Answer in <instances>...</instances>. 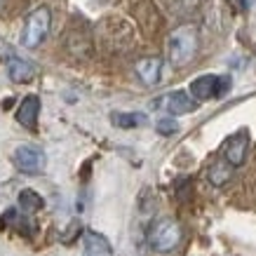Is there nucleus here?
<instances>
[{
    "label": "nucleus",
    "mask_w": 256,
    "mask_h": 256,
    "mask_svg": "<svg viewBox=\"0 0 256 256\" xmlns=\"http://www.w3.org/2000/svg\"><path fill=\"white\" fill-rule=\"evenodd\" d=\"M198 52V31L195 26H178L167 40V56L174 66H186Z\"/></svg>",
    "instance_id": "f257e3e1"
},
{
    "label": "nucleus",
    "mask_w": 256,
    "mask_h": 256,
    "mask_svg": "<svg viewBox=\"0 0 256 256\" xmlns=\"http://www.w3.org/2000/svg\"><path fill=\"white\" fill-rule=\"evenodd\" d=\"M148 242L160 254L172 252L181 242V226H178V221L170 216L158 218L156 224H153V228H150V233H148Z\"/></svg>",
    "instance_id": "f03ea898"
},
{
    "label": "nucleus",
    "mask_w": 256,
    "mask_h": 256,
    "mask_svg": "<svg viewBox=\"0 0 256 256\" xmlns=\"http://www.w3.org/2000/svg\"><path fill=\"white\" fill-rule=\"evenodd\" d=\"M50 24H52L50 10H47V8L33 10L31 14L26 16V24H24L22 45L28 47V50H36V47H38L40 42L47 38V33H50Z\"/></svg>",
    "instance_id": "7ed1b4c3"
},
{
    "label": "nucleus",
    "mask_w": 256,
    "mask_h": 256,
    "mask_svg": "<svg viewBox=\"0 0 256 256\" xmlns=\"http://www.w3.org/2000/svg\"><path fill=\"white\" fill-rule=\"evenodd\" d=\"M228 90H230V78H226V76H200L198 80L190 82V94L198 101L218 99Z\"/></svg>",
    "instance_id": "20e7f679"
},
{
    "label": "nucleus",
    "mask_w": 256,
    "mask_h": 256,
    "mask_svg": "<svg viewBox=\"0 0 256 256\" xmlns=\"http://www.w3.org/2000/svg\"><path fill=\"white\" fill-rule=\"evenodd\" d=\"M12 160H14L16 170H22L24 174H38V172L45 170V153L38 146H31V144L16 146Z\"/></svg>",
    "instance_id": "39448f33"
},
{
    "label": "nucleus",
    "mask_w": 256,
    "mask_h": 256,
    "mask_svg": "<svg viewBox=\"0 0 256 256\" xmlns=\"http://www.w3.org/2000/svg\"><path fill=\"white\" fill-rule=\"evenodd\" d=\"M247 150H249V134L238 132L224 144V160L230 162L233 167H240L247 160Z\"/></svg>",
    "instance_id": "423d86ee"
},
{
    "label": "nucleus",
    "mask_w": 256,
    "mask_h": 256,
    "mask_svg": "<svg viewBox=\"0 0 256 256\" xmlns=\"http://www.w3.org/2000/svg\"><path fill=\"white\" fill-rule=\"evenodd\" d=\"M156 106H162L172 116H184V113H190V110L198 108V101L193 96H188L186 92H172L164 99L156 101Z\"/></svg>",
    "instance_id": "0eeeda50"
},
{
    "label": "nucleus",
    "mask_w": 256,
    "mask_h": 256,
    "mask_svg": "<svg viewBox=\"0 0 256 256\" xmlns=\"http://www.w3.org/2000/svg\"><path fill=\"white\" fill-rule=\"evenodd\" d=\"M134 70H136V76H139V80L144 82V85L153 87V85H158V82H160L162 59H160V56H144V59H139V62H136Z\"/></svg>",
    "instance_id": "6e6552de"
},
{
    "label": "nucleus",
    "mask_w": 256,
    "mask_h": 256,
    "mask_svg": "<svg viewBox=\"0 0 256 256\" xmlns=\"http://www.w3.org/2000/svg\"><path fill=\"white\" fill-rule=\"evenodd\" d=\"M82 256H113V247L101 233L87 230L82 242Z\"/></svg>",
    "instance_id": "1a4fd4ad"
},
{
    "label": "nucleus",
    "mask_w": 256,
    "mask_h": 256,
    "mask_svg": "<svg viewBox=\"0 0 256 256\" xmlns=\"http://www.w3.org/2000/svg\"><path fill=\"white\" fill-rule=\"evenodd\" d=\"M38 116H40V99L31 94V96H26V99L19 104V108H16V120H19V124H24V127L36 130Z\"/></svg>",
    "instance_id": "9d476101"
},
{
    "label": "nucleus",
    "mask_w": 256,
    "mask_h": 256,
    "mask_svg": "<svg viewBox=\"0 0 256 256\" xmlns=\"http://www.w3.org/2000/svg\"><path fill=\"white\" fill-rule=\"evenodd\" d=\"M33 73H36V68H33L28 62H24V59L12 56L8 62V76L14 80V82H28V80L33 78Z\"/></svg>",
    "instance_id": "9b49d317"
},
{
    "label": "nucleus",
    "mask_w": 256,
    "mask_h": 256,
    "mask_svg": "<svg viewBox=\"0 0 256 256\" xmlns=\"http://www.w3.org/2000/svg\"><path fill=\"white\" fill-rule=\"evenodd\" d=\"M45 207V200L40 198V193H36L33 188H24L22 193H19V210L24 214H36Z\"/></svg>",
    "instance_id": "f8f14e48"
},
{
    "label": "nucleus",
    "mask_w": 256,
    "mask_h": 256,
    "mask_svg": "<svg viewBox=\"0 0 256 256\" xmlns=\"http://www.w3.org/2000/svg\"><path fill=\"white\" fill-rule=\"evenodd\" d=\"M230 176H233V164L226 162V160H216V162L207 170V178H210V184H214V186L228 184Z\"/></svg>",
    "instance_id": "ddd939ff"
},
{
    "label": "nucleus",
    "mask_w": 256,
    "mask_h": 256,
    "mask_svg": "<svg viewBox=\"0 0 256 256\" xmlns=\"http://www.w3.org/2000/svg\"><path fill=\"white\" fill-rule=\"evenodd\" d=\"M144 122H146V116H141V113H113V124L124 127V130L139 127Z\"/></svg>",
    "instance_id": "4468645a"
},
{
    "label": "nucleus",
    "mask_w": 256,
    "mask_h": 256,
    "mask_svg": "<svg viewBox=\"0 0 256 256\" xmlns=\"http://www.w3.org/2000/svg\"><path fill=\"white\" fill-rule=\"evenodd\" d=\"M176 130H178V122L174 120V118H160V120H158V132L164 134V136L174 134Z\"/></svg>",
    "instance_id": "2eb2a0df"
},
{
    "label": "nucleus",
    "mask_w": 256,
    "mask_h": 256,
    "mask_svg": "<svg viewBox=\"0 0 256 256\" xmlns=\"http://www.w3.org/2000/svg\"><path fill=\"white\" fill-rule=\"evenodd\" d=\"M5 2H8V0H0V10L5 8Z\"/></svg>",
    "instance_id": "dca6fc26"
}]
</instances>
